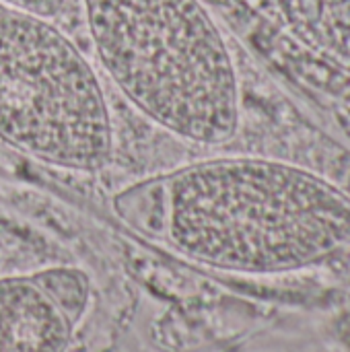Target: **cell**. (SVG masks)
Masks as SVG:
<instances>
[{
    "mask_svg": "<svg viewBox=\"0 0 350 352\" xmlns=\"http://www.w3.org/2000/svg\"><path fill=\"white\" fill-rule=\"evenodd\" d=\"M0 2H6L10 6L23 8V10H29L39 16H47V19L62 12V8L66 6V0H0Z\"/></svg>",
    "mask_w": 350,
    "mask_h": 352,
    "instance_id": "8992f818",
    "label": "cell"
},
{
    "mask_svg": "<svg viewBox=\"0 0 350 352\" xmlns=\"http://www.w3.org/2000/svg\"><path fill=\"white\" fill-rule=\"evenodd\" d=\"M0 140L60 169L95 173L113 153L101 82L47 19L0 2Z\"/></svg>",
    "mask_w": 350,
    "mask_h": 352,
    "instance_id": "3957f363",
    "label": "cell"
},
{
    "mask_svg": "<svg viewBox=\"0 0 350 352\" xmlns=\"http://www.w3.org/2000/svg\"><path fill=\"white\" fill-rule=\"evenodd\" d=\"M95 52L151 122L196 144L239 128V80L227 41L200 0H83Z\"/></svg>",
    "mask_w": 350,
    "mask_h": 352,
    "instance_id": "7a4b0ae2",
    "label": "cell"
},
{
    "mask_svg": "<svg viewBox=\"0 0 350 352\" xmlns=\"http://www.w3.org/2000/svg\"><path fill=\"white\" fill-rule=\"evenodd\" d=\"M134 231L198 264L299 270L350 243V196L285 161L219 157L138 179L111 198Z\"/></svg>",
    "mask_w": 350,
    "mask_h": 352,
    "instance_id": "6da1fadb",
    "label": "cell"
},
{
    "mask_svg": "<svg viewBox=\"0 0 350 352\" xmlns=\"http://www.w3.org/2000/svg\"><path fill=\"white\" fill-rule=\"evenodd\" d=\"M91 305L89 276L54 266L0 278V352H68Z\"/></svg>",
    "mask_w": 350,
    "mask_h": 352,
    "instance_id": "277c9868",
    "label": "cell"
},
{
    "mask_svg": "<svg viewBox=\"0 0 350 352\" xmlns=\"http://www.w3.org/2000/svg\"><path fill=\"white\" fill-rule=\"evenodd\" d=\"M305 47L350 70V0H245Z\"/></svg>",
    "mask_w": 350,
    "mask_h": 352,
    "instance_id": "5b68a950",
    "label": "cell"
}]
</instances>
